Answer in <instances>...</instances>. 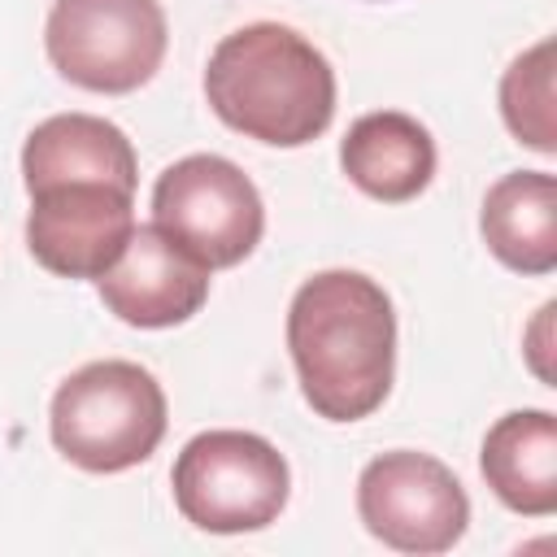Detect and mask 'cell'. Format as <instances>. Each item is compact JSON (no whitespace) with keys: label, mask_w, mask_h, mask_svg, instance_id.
<instances>
[{"label":"cell","mask_w":557,"mask_h":557,"mask_svg":"<svg viewBox=\"0 0 557 557\" xmlns=\"http://www.w3.org/2000/svg\"><path fill=\"white\" fill-rule=\"evenodd\" d=\"M22 183L26 191L48 183H113L135 191L139 157L122 126L96 113H52L22 144Z\"/></svg>","instance_id":"obj_10"},{"label":"cell","mask_w":557,"mask_h":557,"mask_svg":"<svg viewBox=\"0 0 557 557\" xmlns=\"http://www.w3.org/2000/svg\"><path fill=\"white\" fill-rule=\"evenodd\" d=\"M44 48L65 83L96 96H126L161 70L170 22L161 0H52Z\"/></svg>","instance_id":"obj_5"},{"label":"cell","mask_w":557,"mask_h":557,"mask_svg":"<svg viewBox=\"0 0 557 557\" xmlns=\"http://www.w3.org/2000/svg\"><path fill=\"white\" fill-rule=\"evenodd\" d=\"M361 527L396 553H448L470 527V496L461 479L431 453L392 448L357 474Z\"/></svg>","instance_id":"obj_7"},{"label":"cell","mask_w":557,"mask_h":557,"mask_svg":"<svg viewBox=\"0 0 557 557\" xmlns=\"http://www.w3.org/2000/svg\"><path fill=\"white\" fill-rule=\"evenodd\" d=\"M178 513L209 535H244L278 522L292 496L287 457L257 431H200L170 470Z\"/></svg>","instance_id":"obj_4"},{"label":"cell","mask_w":557,"mask_h":557,"mask_svg":"<svg viewBox=\"0 0 557 557\" xmlns=\"http://www.w3.org/2000/svg\"><path fill=\"white\" fill-rule=\"evenodd\" d=\"M170 426V405L152 370L135 361H87L48 405L52 448L87 474H122L157 453Z\"/></svg>","instance_id":"obj_3"},{"label":"cell","mask_w":557,"mask_h":557,"mask_svg":"<svg viewBox=\"0 0 557 557\" xmlns=\"http://www.w3.org/2000/svg\"><path fill=\"white\" fill-rule=\"evenodd\" d=\"M152 226L209 270H231L261 244L265 205L257 183L218 152H191L152 183Z\"/></svg>","instance_id":"obj_6"},{"label":"cell","mask_w":557,"mask_h":557,"mask_svg":"<svg viewBox=\"0 0 557 557\" xmlns=\"http://www.w3.org/2000/svg\"><path fill=\"white\" fill-rule=\"evenodd\" d=\"M287 352L305 405L326 422L383 409L396 379V309L361 270H322L287 305Z\"/></svg>","instance_id":"obj_1"},{"label":"cell","mask_w":557,"mask_h":557,"mask_svg":"<svg viewBox=\"0 0 557 557\" xmlns=\"http://www.w3.org/2000/svg\"><path fill=\"white\" fill-rule=\"evenodd\" d=\"M205 100L244 139L305 148L335 117V70L300 30L248 22L209 52Z\"/></svg>","instance_id":"obj_2"},{"label":"cell","mask_w":557,"mask_h":557,"mask_svg":"<svg viewBox=\"0 0 557 557\" xmlns=\"http://www.w3.org/2000/svg\"><path fill=\"white\" fill-rule=\"evenodd\" d=\"M479 231L487 252L513 274L557 270V178L548 170L500 174L479 209Z\"/></svg>","instance_id":"obj_13"},{"label":"cell","mask_w":557,"mask_h":557,"mask_svg":"<svg viewBox=\"0 0 557 557\" xmlns=\"http://www.w3.org/2000/svg\"><path fill=\"white\" fill-rule=\"evenodd\" d=\"M26 196V248L61 278H100L139 226L135 191L113 183H48Z\"/></svg>","instance_id":"obj_8"},{"label":"cell","mask_w":557,"mask_h":557,"mask_svg":"<svg viewBox=\"0 0 557 557\" xmlns=\"http://www.w3.org/2000/svg\"><path fill=\"white\" fill-rule=\"evenodd\" d=\"M479 470L505 509L522 518L557 513V418L548 409L496 418L483 435Z\"/></svg>","instance_id":"obj_12"},{"label":"cell","mask_w":557,"mask_h":557,"mask_svg":"<svg viewBox=\"0 0 557 557\" xmlns=\"http://www.w3.org/2000/svg\"><path fill=\"white\" fill-rule=\"evenodd\" d=\"M553 39L531 44L527 52H518L509 61V70L500 74V117L509 126V135L531 148L553 157L557 152V109H553Z\"/></svg>","instance_id":"obj_14"},{"label":"cell","mask_w":557,"mask_h":557,"mask_svg":"<svg viewBox=\"0 0 557 557\" xmlns=\"http://www.w3.org/2000/svg\"><path fill=\"white\" fill-rule=\"evenodd\" d=\"M209 265L183 252L161 226H135L122 257L96 278L104 309L139 331H165L200 313L209 300Z\"/></svg>","instance_id":"obj_9"},{"label":"cell","mask_w":557,"mask_h":557,"mask_svg":"<svg viewBox=\"0 0 557 557\" xmlns=\"http://www.w3.org/2000/svg\"><path fill=\"white\" fill-rule=\"evenodd\" d=\"M339 165L348 183L370 200L405 205L435 178V139L418 117L400 109L361 113L339 139Z\"/></svg>","instance_id":"obj_11"},{"label":"cell","mask_w":557,"mask_h":557,"mask_svg":"<svg viewBox=\"0 0 557 557\" xmlns=\"http://www.w3.org/2000/svg\"><path fill=\"white\" fill-rule=\"evenodd\" d=\"M553 313H557V300H548V305L540 309V318H535V326L527 331V344H535V348H527V357H531V370H535V374H540V379H544L548 387H553V366L544 361V352H548V348H544V344H548V335H544V326L553 322Z\"/></svg>","instance_id":"obj_15"}]
</instances>
